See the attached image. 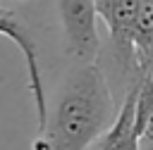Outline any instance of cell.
Returning a JSON list of instances; mask_svg holds the SVG:
<instances>
[{"mask_svg": "<svg viewBox=\"0 0 153 150\" xmlns=\"http://www.w3.org/2000/svg\"><path fill=\"white\" fill-rule=\"evenodd\" d=\"M108 79L96 62L76 64L62 83L48 129L36 136L33 150H88L115 121Z\"/></svg>", "mask_w": 153, "mask_h": 150, "instance_id": "cell-1", "label": "cell"}, {"mask_svg": "<svg viewBox=\"0 0 153 150\" xmlns=\"http://www.w3.org/2000/svg\"><path fill=\"white\" fill-rule=\"evenodd\" d=\"M57 12L62 21L67 55L79 64L96 62L100 50V38L96 29V0H57Z\"/></svg>", "mask_w": 153, "mask_h": 150, "instance_id": "cell-2", "label": "cell"}, {"mask_svg": "<svg viewBox=\"0 0 153 150\" xmlns=\"http://www.w3.org/2000/svg\"><path fill=\"white\" fill-rule=\"evenodd\" d=\"M0 36L12 40L26 62V79H29V90H31V98L36 105V121H38V136H41L48 129L50 110H48V95H45V86H43V74H41L38 45L31 36V29L24 24V19L17 17L7 7H0Z\"/></svg>", "mask_w": 153, "mask_h": 150, "instance_id": "cell-3", "label": "cell"}, {"mask_svg": "<svg viewBox=\"0 0 153 150\" xmlns=\"http://www.w3.org/2000/svg\"><path fill=\"white\" fill-rule=\"evenodd\" d=\"M143 0H96L98 17L105 21L115 57L122 71L134 69V26Z\"/></svg>", "mask_w": 153, "mask_h": 150, "instance_id": "cell-4", "label": "cell"}, {"mask_svg": "<svg viewBox=\"0 0 153 150\" xmlns=\"http://www.w3.org/2000/svg\"><path fill=\"white\" fill-rule=\"evenodd\" d=\"M136 105H139V83H136V79H131L112 126L88 150H139V140H136Z\"/></svg>", "mask_w": 153, "mask_h": 150, "instance_id": "cell-5", "label": "cell"}, {"mask_svg": "<svg viewBox=\"0 0 153 150\" xmlns=\"http://www.w3.org/2000/svg\"><path fill=\"white\" fill-rule=\"evenodd\" d=\"M136 140L139 150H153V93H143L141 88L136 105Z\"/></svg>", "mask_w": 153, "mask_h": 150, "instance_id": "cell-6", "label": "cell"}, {"mask_svg": "<svg viewBox=\"0 0 153 150\" xmlns=\"http://www.w3.org/2000/svg\"><path fill=\"white\" fill-rule=\"evenodd\" d=\"M153 48V0H143L134 26V55Z\"/></svg>", "mask_w": 153, "mask_h": 150, "instance_id": "cell-7", "label": "cell"}]
</instances>
